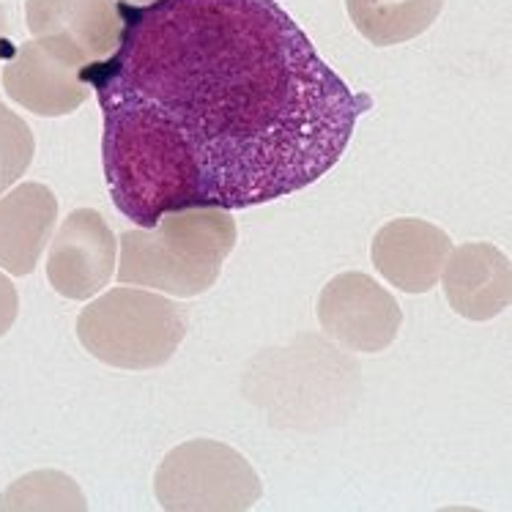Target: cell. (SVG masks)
Returning <instances> with one entry per match:
<instances>
[{
  "label": "cell",
  "mask_w": 512,
  "mask_h": 512,
  "mask_svg": "<svg viewBox=\"0 0 512 512\" xmlns=\"http://www.w3.org/2000/svg\"><path fill=\"white\" fill-rule=\"evenodd\" d=\"M345 9L367 42L395 47L428 31L439 20L444 0H345Z\"/></svg>",
  "instance_id": "4fadbf2b"
},
{
  "label": "cell",
  "mask_w": 512,
  "mask_h": 512,
  "mask_svg": "<svg viewBox=\"0 0 512 512\" xmlns=\"http://www.w3.org/2000/svg\"><path fill=\"white\" fill-rule=\"evenodd\" d=\"M105 115L102 159L115 209L140 228L170 211L206 206L195 146L176 121L146 99L96 94Z\"/></svg>",
  "instance_id": "7a4b0ae2"
},
{
  "label": "cell",
  "mask_w": 512,
  "mask_h": 512,
  "mask_svg": "<svg viewBox=\"0 0 512 512\" xmlns=\"http://www.w3.org/2000/svg\"><path fill=\"white\" fill-rule=\"evenodd\" d=\"M0 510H88L83 491L72 477L61 471H33L25 474L0 496Z\"/></svg>",
  "instance_id": "5bb4252c"
},
{
  "label": "cell",
  "mask_w": 512,
  "mask_h": 512,
  "mask_svg": "<svg viewBox=\"0 0 512 512\" xmlns=\"http://www.w3.org/2000/svg\"><path fill=\"white\" fill-rule=\"evenodd\" d=\"M126 3H137L140 6V3H151V0H126Z\"/></svg>",
  "instance_id": "ac0fdd59"
},
{
  "label": "cell",
  "mask_w": 512,
  "mask_h": 512,
  "mask_svg": "<svg viewBox=\"0 0 512 512\" xmlns=\"http://www.w3.org/2000/svg\"><path fill=\"white\" fill-rule=\"evenodd\" d=\"M115 244L113 230L99 211H72L50 247L47 280L66 299L88 302L113 277Z\"/></svg>",
  "instance_id": "ba28073f"
},
{
  "label": "cell",
  "mask_w": 512,
  "mask_h": 512,
  "mask_svg": "<svg viewBox=\"0 0 512 512\" xmlns=\"http://www.w3.org/2000/svg\"><path fill=\"white\" fill-rule=\"evenodd\" d=\"M318 321L326 335L359 354H378L395 343L403 310L395 296L362 272L337 274L318 296Z\"/></svg>",
  "instance_id": "52a82bcc"
},
{
  "label": "cell",
  "mask_w": 512,
  "mask_h": 512,
  "mask_svg": "<svg viewBox=\"0 0 512 512\" xmlns=\"http://www.w3.org/2000/svg\"><path fill=\"white\" fill-rule=\"evenodd\" d=\"M88 58L55 36H39L11 53L3 69L9 99L44 118L74 113L88 99Z\"/></svg>",
  "instance_id": "8992f818"
},
{
  "label": "cell",
  "mask_w": 512,
  "mask_h": 512,
  "mask_svg": "<svg viewBox=\"0 0 512 512\" xmlns=\"http://www.w3.org/2000/svg\"><path fill=\"white\" fill-rule=\"evenodd\" d=\"M28 31L63 39L88 58L105 61L121 42V9L113 0H28L25 3Z\"/></svg>",
  "instance_id": "8fae6325"
},
{
  "label": "cell",
  "mask_w": 512,
  "mask_h": 512,
  "mask_svg": "<svg viewBox=\"0 0 512 512\" xmlns=\"http://www.w3.org/2000/svg\"><path fill=\"white\" fill-rule=\"evenodd\" d=\"M154 493L170 512H241L261 499L263 485L241 452L222 441L192 439L159 463Z\"/></svg>",
  "instance_id": "5b68a950"
},
{
  "label": "cell",
  "mask_w": 512,
  "mask_h": 512,
  "mask_svg": "<svg viewBox=\"0 0 512 512\" xmlns=\"http://www.w3.org/2000/svg\"><path fill=\"white\" fill-rule=\"evenodd\" d=\"M184 335L187 313L165 296L140 288H113L77 318L85 351L118 370L168 365Z\"/></svg>",
  "instance_id": "277c9868"
},
{
  "label": "cell",
  "mask_w": 512,
  "mask_h": 512,
  "mask_svg": "<svg viewBox=\"0 0 512 512\" xmlns=\"http://www.w3.org/2000/svg\"><path fill=\"white\" fill-rule=\"evenodd\" d=\"M58 222L53 189L28 181L0 198V269L25 277L36 269Z\"/></svg>",
  "instance_id": "7c38bea8"
},
{
  "label": "cell",
  "mask_w": 512,
  "mask_h": 512,
  "mask_svg": "<svg viewBox=\"0 0 512 512\" xmlns=\"http://www.w3.org/2000/svg\"><path fill=\"white\" fill-rule=\"evenodd\" d=\"M11 53H14V47H11L9 39V20H6V9L0 6V58H6Z\"/></svg>",
  "instance_id": "e0dca14e"
},
{
  "label": "cell",
  "mask_w": 512,
  "mask_h": 512,
  "mask_svg": "<svg viewBox=\"0 0 512 512\" xmlns=\"http://www.w3.org/2000/svg\"><path fill=\"white\" fill-rule=\"evenodd\" d=\"M33 132L20 115L0 105V195L31 168Z\"/></svg>",
  "instance_id": "9a60e30c"
},
{
  "label": "cell",
  "mask_w": 512,
  "mask_h": 512,
  "mask_svg": "<svg viewBox=\"0 0 512 512\" xmlns=\"http://www.w3.org/2000/svg\"><path fill=\"white\" fill-rule=\"evenodd\" d=\"M236 222L220 206L170 211L148 230L121 236L118 283L146 285L178 299L206 293L236 247Z\"/></svg>",
  "instance_id": "3957f363"
},
{
  "label": "cell",
  "mask_w": 512,
  "mask_h": 512,
  "mask_svg": "<svg viewBox=\"0 0 512 512\" xmlns=\"http://www.w3.org/2000/svg\"><path fill=\"white\" fill-rule=\"evenodd\" d=\"M450 252L452 241L444 230L414 217L387 222L370 244L378 274L403 293L433 291Z\"/></svg>",
  "instance_id": "9c48e42d"
},
{
  "label": "cell",
  "mask_w": 512,
  "mask_h": 512,
  "mask_svg": "<svg viewBox=\"0 0 512 512\" xmlns=\"http://www.w3.org/2000/svg\"><path fill=\"white\" fill-rule=\"evenodd\" d=\"M444 293L458 315L491 321L510 307V258L488 241H471L452 250L444 261Z\"/></svg>",
  "instance_id": "30bf717a"
},
{
  "label": "cell",
  "mask_w": 512,
  "mask_h": 512,
  "mask_svg": "<svg viewBox=\"0 0 512 512\" xmlns=\"http://www.w3.org/2000/svg\"><path fill=\"white\" fill-rule=\"evenodd\" d=\"M118 9L121 42L85 80L176 121L198 151L206 206L250 209L315 184L373 105L277 0H124Z\"/></svg>",
  "instance_id": "6da1fadb"
},
{
  "label": "cell",
  "mask_w": 512,
  "mask_h": 512,
  "mask_svg": "<svg viewBox=\"0 0 512 512\" xmlns=\"http://www.w3.org/2000/svg\"><path fill=\"white\" fill-rule=\"evenodd\" d=\"M20 313V296L6 274H0V337L9 332Z\"/></svg>",
  "instance_id": "2e32d148"
}]
</instances>
